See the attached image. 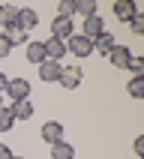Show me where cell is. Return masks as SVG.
<instances>
[{
    "label": "cell",
    "mask_w": 144,
    "mask_h": 159,
    "mask_svg": "<svg viewBox=\"0 0 144 159\" xmlns=\"http://www.w3.org/2000/svg\"><path fill=\"white\" fill-rule=\"evenodd\" d=\"M66 54H72V57L84 60V57H90V54H93V42H90L87 36H81V33H72L69 39H66Z\"/></svg>",
    "instance_id": "cell-1"
},
{
    "label": "cell",
    "mask_w": 144,
    "mask_h": 159,
    "mask_svg": "<svg viewBox=\"0 0 144 159\" xmlns=\"http://www.w3.org/2000/svg\"><path fill=\"white\" fill-rule=\"evenodd\" d=\"M3 93H6L12 102H15V99H27L30 96V81L27 78H9V84H6Z\"/></svg>",
    "instance_id": "cell-2"
},
{
    "label": "cell",
    "mask_w": 144,
    "mask_h": 159,
    "mask_svg": "<svg viewBox=\"0 0 144 159\" xmlns=\"http://www.w3.org/2000/svg\"><path fill=\"white\" fill-rule=\"evenodd\" d=\"M39 135H42V141H45V144H57V141H63V123H60V120H45L42 129H39Z\"/></svg>",
    "instance_id": "cell-3"
},
{
    "label": "cell",
    "mask_w": 144,
    "mask_h": 159,
    "mask_svg": "<svg viewBox=\"0 0 144 159\" xmlns=\"http://www.w3.org/2000/svg\"><path fill=\"white\" fill-rule=\"evenodd\" d=\"M99 33H105V21H102V15H90V18H84V24H81V36H87L90 42L96 39Z\"/></svg>",
    "instance_id": "cell-4"
},
{
    "label": "cell",
    "mask_w": 144,
    "mask_h": 159,
    "mask_svg": "<svg viewBox=\"0 0 144 159\" xmlns=\"http://www.w3.org/2000/svg\"><path fill=\"white\" fill-rule=\"evenodd\" d=\"M81 78H84V69H81V66H63L60 81H57V84H63L66 90H75L81 84Z\"/></svg>",
    "instance_id": "cell-5"
},
{
    "label": "cell",
    "mask_w": 144,
    "mask_h": 159,
    "mask_svg": "<svg viewBox=\"0 0 144 159\" xmlns=\"http://www.w3.org/2000/svg\"><path fill=\"white\" fill-rule=\"evenodd\" d=\"M42 48H45V60H54V63H60L63 57H66V42H60V39H45L42 42Z\"/></svg>",
    "instance_id": "cell-6"
},
{
    "label": "cell",
    "mask_w": 144,
    "mask_h": 159,
    "mask_svg": "<svg viewBox=\"0 0 144 159\" xmlns=\"http://www.w3.org/2000/svg\"><path fill=\"white\" fill-rule=\"evenodd\" d=\"M36 24H39V15H36V9H30V6L18 9V18H15V27H18V30L30 33V30H33Z\"/></svg>",
    "instance_id": "cell-7"
},
{
    "label": "cell",
    "mask_w": 144,
    "mask_h": 159,
    "mask_svg": "<svg viewBox=\"0 0 144 159\" xmlns=\"http://www.w3.org/2000/svg\"><path fill=\"white\" fill-rule=\"evenodd\" d=\"M36 69H39V78H42L45 84H54V81H60L63 66H60V63H54V60H45V63H39Z\"/></svg>",
    "instance_id": "cell-8"
},
{
    "label": "cell",
    "mask_w": 144,
    "mask_h": 159,
    "mask_svg": "<svg viewBox=\"0 0 144 159\" xmlns=\"http://www.w3.org/2000/svg\"><path fill=\"white\" fill-rule=\"evenodd\" d=\"M51 36L60 39V42H66V39L72 36V18H60V15H57L51 21Z\"/></svg>",
    "instance_id": "cell-9"
},
{
    "label": "cell",
    "mask_w": 144,
    "mask_h": 159,
    "mask_svg": "<svg viewBox=\"0 0 144 159\" xmlns=\"http://www.w3.org/2000/svg\"><path fill=\"white\" fill-rule=\"evenodd\" d=\"M108 60H111V66H117V69H126L129 60H132V51H129L126 45H114L111 54H108Z\"/></svg>",
    "instance_id": "cell-10"
},
{
    "label": "cell",
    "mask_w": 144,
    "mask_h": 159,
    "mask_svg": "<svg viewBox=\"0 0 144 159\" xmlns=\"http://www.w3.org/2000/svg\"><path fill=\"white\" fill-rule=\"evenodd\" d=\"M111 12H114V18H117V21H129V18L138 12V6H135L132 0H117L114 6H111Z\"/></svg>",
    "instance_id": "cell-11"
},
{
    "label": "cell",
    "mask_w": 144,
    "mask_h": 159,
    "mask_svg": "<svg viewBox=\"0 0 144 159\" xmlns=\"http://www.w3.org/2000/svg\"><path fill=\"white\" fill-rule=\"evenodd\" d=\"M114 45H117V39H114V36H111V33L105 30V33H99L96 39H93V51H96V54H102V57H108Z\"/></svg>",
    "instance_id": "cell-12"
},
{
    "label": "cell",
    "mask_w": 144,
    "mask_h": 159,
    "mask_svg": "<svg viewBox=\"0 0 144 159\" xmlns=\"http://www.w3.org/2000/svg\"><path fill=\"white\" fill-rule=\"evenodd\" d=\"M9 111H12L15 120H30V117H33V105H30V99H15V102L9 105Z\"/></svg>",
    "instance_id": "cell-13"
},
{
    "label": "cell",
    "mask_w": 144,
    "mask_h": 159,
    "mask_svg": "<svg viewBox=\"0 0 144 159\" xmlns=\"http://www.w3.org/2000/svg\"><path fill=\"white\" fill-rule=\"evenodd\" d=\"M27 51H24V57L30 63H33V66H39V63H45V48H42V42H33V39H30V42L24 45Z\"/></svg>",
    "instance_id": "cell-14"
},
{
    "label": "cell",
    "mask_w": 144,
    "mask_h": 159,
    "mask_svg": "<svg viewBox=\"0 0 144 159\" xmlns=\"http://www.w3.org/2000/svg\"><path fill=\"white\" fill-rule=\"evenodd\" d=\"M51 159H75V147H72L69 141L51 144Z\"/></svg>",
    "instance_id": "cell-15"
},
{
    "label": "cell",
    "mask_w": 144,
    "mask_h": 159,
    "mask_svg": "<svg viewBox=\"0 0 144 159\" xmlns=\"http://www.w3.org/2000/svg\"><path fill=\"white\" fill-rule=\"evenodd\" d=\"M6 39H9V45H12V48H15V45H27V42H30V36H27L24 30H18L15 24L6 27Z\"/></svg>",
    "instance_id": "cell-16"
},
{
    "label": "cell",
    "mask_w": 144,
    "mask_h": 159,
    "mask_svg": "<svg viewBox=\"0 0 144 159\" xmlns=\"http://www.w3.org/2000/svg\"><path fill=\"white\" fill-rule=\"evenodd\" d=\"M75 15H81V18L96 15V0H75Z\"/></svg>",
    "instance_id": "cell-17"
},
{
    "label": "cell",
    "mask_w": 144,
    "mask_h": 159,
    "mask_svg": "<svg viewBox=\"0 0 144 159\" xmlns=\"http://www.w3.org/2000/svg\"><path fill=\"white\" fill-rule=\"evenodd\" d=\"M15 18H18V6H0V24L3 27H12L15 24Z\"/></svg>",
    "instance_id": "cell-18"
},
{
    "label": "cell",
    "mask_w": 144,
    "mask_h": 159,
    "mask_svg": "<svg viewBox=\"0 0 144 159\" xmlns=\"http://www.w3.org/2000/svg\"><path fill=\"white\" fill-rule=\"evenodd\" d=\"M126 90H129V96H132V99H144V75L132 78L129 84H126Z\"/></svg>",
    "instance_id": "cell-19"
},
{
    "label": "cell",
    "mask_w": 144,
    "mask_h": 159,
    "mask_svg": "<svg viewBox=\"0 0 144 159\" xmlns=\"http://www.w3.org/2000/svg\"><path fill=\"white\" fill-rule=\"evenodd\" d=\"M15 126V117H12V111H9L6 105H0V132H9Z\"/></svg>",
    "instance_id": "cell-20"
},
{
    "label": "cell",
    "mask_w": 144,
    "mask_h": 159,
    "mask_svg": "<svg viewBox=\"0 0 144 159\" xmlns=\"http://www.w3.org/2000/svg\"><path fill=\"white\" fill-rule=\"evenodd\" d=\"M126 24H129V30H132L135 36H144V15H141V12H135Z\"/></svg>",
    "instance_id": "cell-21"
},
{
    "label": "cell",
    "mask_w": 144,
    "mask_h": 159,
    "mask_svg": "<svg viewBox=\"0 0 144 159\" xmlns=\"http://www.w3.org/2000/svg\"><path fill=\"white\" fill-rule=\"evenodd\" d=\"M57 15L60 18H72L75 15V0H60V3H57Z\"/></svg>",
    "instance_id": "cell-22"
},
{
    "label": "cell",
    "mask_w": 144,
    "mask_h": 159,
    "mask_svg": "<svg viewBox=\"0 0 144 159\" xmlns=\"http://www.w3.org/2000/svg\"><path fill=\"white\" fill-rule=\"evenodd\" d=\"M126 69L132 72V78H138V75H144V60H141V57H132V60H129V66H126Z\"/></svg>",
    "instance_id": "cell-23"
},
{
    "label": "cell",
    "mask_w": 144,
    "mask_h": 159,
    "mask_svg": "<svg viewBox=\"0 0 144 159\" xmlns=\"http://www.w3.org/2000/svg\"><path fill=\"white\" fill-rule=\"evenodd\" d=\"M9 51H12V45H9L6 33H0V60H3V57H9Z\"/></svg>",
    "instance_id": "cell-24"
},
{
    "label": "cell",
    "mask_w": 144,
    "mask_h": 159,
    "mask_svg": "<svg viewBox=\"0 0 144 159\" xmlns=\"http://www.w3.org/2000/svg\"><path fill=\"white\" fill-rule=\"evenodd\" d=\"M132 150L138 153V156H144V135H138V138H135V144H132Z\"/></svg>",
    "instance_id": "cell-25"
},
{
    "label": "cell",
    "mask_w": 144,
    "mask_h": 159,
    "mask_svg": "<svg viewBox=\"0 0 144 159\" xmlns=\"http://www.w3.org/2000/svg\"><path fill=\"white\" fill-rule=\"evenodd\" d=\"M0 159H12V150H9L6 144H0Z\"/></svg>",
    "instance_id": "cell-26"
},
{
    "label": "cell",
    "mask_w": 144,
    "mask_h": 159,
    "mask_svg": "<svg viewBox=\"0 0 144 159\" xmlns=\"http://www.w3.org/2000/svg\"><path fill=\"white\" fill-rule=\"evenodd\" d=\"M6 84H9V78L3 75V72H0V96H3V90H6Z\"/></svg>",
    "instance_id": "cell-27"
},
{
    "label": "cell",
    "mask_w": 144,
    "mask_h": 159,
    "mask_svg": "<svg viewBox=\"0 0 144 159\" xmlns=\"http://www.w3.org/2000/svg\"><path fill=\"white\" fill-rule=\"evenodd\" d=\"M12 159H21V156H12Z\"/></svg>",
    "instance_id": "cell-28"
},
{
    "label": "cell",
    "mask_w": 144,
    "mask_h": 159,
    "mask_svg": "<svg viewBox=\"0 0 144 159\" xmlns=\"http://www.w3.org/2000/svg\"><path fill=\"white\" fill-rule=\"evenodd\" d=\"M0 105H3V102H0Z\"/></svg>",
    "instance_id": "cell-29"
}]
</instances>
